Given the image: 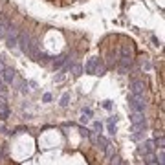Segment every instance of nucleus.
I'll use <instances>...</instances> for the list:
<instances>
[{
    "label": "nucleus",
    "mask_w": 165,
    "mask_h": 165,
    "mask_svg": "<svg viewBox=\"0 0 165 165\" xmlns=\"http://www.w3.org/2000/svg\"><path fill=\"white\" fill-rule=\"evenodd\" d=\"M9 29H11V24L7 20H0V39H6Z\"/></svg>",
    "instance_id": "0eeeda50"
},
{
    "label": "nucleus",
    "mask_w": 165,
    "mask_h": 165,
    "mask_svg": "<svg viewBox=\"0 0 165 165\" xmlns=\"http://www.w3.org/2000/svg\"><path fill=\"white\" fill-rule=\"evenodd\" d=\"M141 68H143L145 72H149V70H151V63H149V61H143V63H141Z\"/></svg>",
    "instance_id": "9d476101"
},
{
    "label": "nucleus",
    "mask_w": 165,
    "mask_h": 165,
    "mask_svg": "<svg viewBox=\"0 0 165 165\" xmlns=\"http://www.w3.org/2000/svg\"><path fill=\"white\" fill-rule=\"evenodd\" d=\"M0 75H2L0 79H2L4 83H7V84H9V83H13V81H15V70H13V68H4Z\"/></svg>",
    "instance_id": "39448f33"
},
{
    "label": "nucleus",
    "mask_w": 165,
    "mask_h": 165,
    "mask_svg": "<svg viewBox=\"0 0 165 165\" xmlns=\"http://www.w3.org/2000/svg\"><path fill=\"white\" fill-rule=\"evenodd\" d=\"M83 116L90 117V116H92V110H90V108H84V110H83Z\"/></svg>",
    "instance_id": "4468645a"
},
{
    "label": "nucleus",
    "mask_w": 165,
    "mask_h": 165,
    "mask_svg": "<svg viewBox=\"0 0 165 165\" xmlns=\"http://www.w3.org/2000/svg\"><path fill=\"white\" fill-rule=\"evenodd\" d=\"M128 103H130V107H132V112H143V110H145L143 96H136V94H130V96H128Z\"/></svg>",
    "instance_id": "f03ea898"
},
{
    "label": "nucleus",
    "mask_w": 165,
    "mask_h": 165,
    "mask_svg": "<svg viewBox=\"0 0 165 165\" xmlns=\"http://www.w3.org/2000/svg\"><path fill=\"white\" fill-rule=\"evenodd\" d=\"M68 99H70V97H68V94H64V96H63V99H61V105H63V107H66V105H68Z\"/></svg>",
    "instance_id": "f8f14e48"
},
{
    "label": "nucleus",
    "mask_w": 165,
    "mask_h": 165,
    "mask_svg": "<svg viewBox=\"0 0 165 165\" xmlns=\"http://www.w3.org/2000/svg\"><path fill=\"white\" fill-rule=\"evenodd\" d=\"M17 44L20 46V50H22L28 57H37V55H39V44H37V40L29 35V33H20Z\"/></svg>",
    "instance_id": "f257e3e1"
},
{
    "label": "nucleus",
    "mask_w": 165,
    "mask_h": 165,
    "mask_svg": "<svg viewBox=\"0 0 165 165\" xmlns=\"http://www.w3.org/2000/svg\"><path fill=\"white\" fill-rule=\"evenodd\" d=\"M94 132H97V134L103 132V125H101L99 121H94Z\"/></svg>",
    "instance_id": "1a4fd4ad"
},
{
    "label": "nucleus",
    "mask_w": 165,
    "mask_h": 165,
    "mask_svg": "<svg viewBox=\"0 0 165 165\" xmlns=\"http://www.w3.org/2000/svg\"><path fill=\"white\" fill-rule=\"evenodd\" d=\"M130 94L143 96V81H138V79L130 81Z\"/></svg>",
    "instance_id": "20e7f679"
},
{
    "label": "nucleus",
    "mask_w": 165,
    "mask_h": 165,
    "mask_svg": "<svg viewBox=\"0 0 165 165\" xmlns=\"http://www.w3.org/2000/svg\"><path fill=\"white\" fill-rule=\"evenodd\" d=\"M84 70H86V73H103L105 72V68L99 66V59H90L84 66Z\"/></svg>",
    "instance_id": "7ed1b4c3"
},
{
    "label": "nucleus",
    "mask_w": 165,
    "mask_h": 165,
    "mask_svg": "<svg viewBox=\"0 0 165 165\" xmlns=\"http://www.w3.org/2000/svg\"><path fill=\"white\" fill-rule=\"evenodd\" d=\"M42 101H44V103L52 101V94H44V96H42Z\"/></svg>",
    "instance_id": "ddd939ff"
},
{
    "label": "nucleus",
    "mask_w": 165,
    "mask_h": 165,
    "mask_svg": "<svg viewBox=\"0 0 165 165\" xmlns=\"http://www.w3.org/2000/svg\"><path fill=\"white\" fill-rule=\"evenodd\" d=\"M154 151H156V145H154V141H152V140L143 141V143H141V147H140V154H145V152H154Z\"/></svg>",
    "instance_id": "423d86ee"
},
{
    "label": "nucleus",
    "mask_w": 165,
    "mask_h": 165,
    "mask_svg": "<svg viewBox=\"0 0 165 165\" xmlns=\"http://www.w3.org/2000/svg\"><path fill=\"white\" fill-rule=\"evenodd\" d=\"M103 108H105V110H112V103H110V101H105V103H103Z\"/></svg>",
    "instance_id": "9b49d317"
},
{
    "label": "nucleus",
    "mask_w": 165,
    "mask_h": 165,
    "mask_svg": "<svg viewBox=\"0 0 165 165\" xmlns=\"http://www.w3.org/2000/svg\"><path fill=\"white\" fill-rule=\"evenodd\" d=\"M154 141V145L158 147V149H163V145H165V141H163V136L160 134V136H156V140H152Z\"/></svg>",
    "instance_id": "6e6552de"
}]
</instances>
